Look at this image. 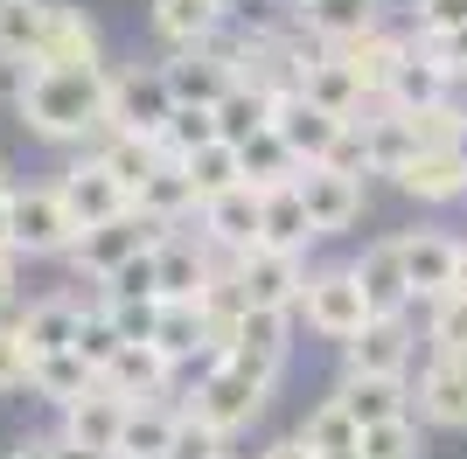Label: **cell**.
Returning <instances> with one entry per match:
<instances>
[{
	"label": "cell",
	"instance_id": "6da1fadb",
	"mask_svg": "<svg viewBox=\"0 0 467 459\" xmlns=\"http://www.w3.org/2000/svg\"><path fill=\"white\" fill-rule=\"evenodd\" d=\"M15 105H21V126L36 139H84V133L105 126L112 76L105 70H42V63H21Z\"/></svg>",
	"mask_w": 467,
	"mask_h": 459
},
{
	"label": "cell",
	"instance_id": "7a4b0ae2",
	"mask_svg": "<svg viewBox=\"0 0 467 459\" xmlns=\"http://www.w3.org/2000/svg\"><path fill=\"white\" fill-rule=\"evenodd\" d=\"M307 279L314 271L293 258V250H244V258H231V292L244 306H258V313H293V306L307 300Z\"/></svg>",
	"mask_w": 467,
	"mask_h": 459
},
{
	"label": "cell",
	"instance_id": "3957f363",
	"mask_svg": "<svg viewBox=\"0 0 467 459\" xmlns=\"http://www.w3.org/2000/svg\"><path fill=\"white\" fill-rule=\"evenodd\" d=\"M168 237H175L168 223H154V216L126 209L119 223H98V230H84V237H78V250H70V265H78L84 279H112L119 265H133L140 250H161Z\"/></svg>",
	"mask_w": 467,
	"mask_h": 459
},
{
	"label": "cell",
	"instance_id": "277c9868",
	"mask_svg": "<svg viewBox=\"0 0 467 459\" xmlns=\"http://www.w3.org/2000/svg\"><path fill=\"white\" fill-rule=\"evenodd\" d=\"M300 313H307L314 334H328V342H342V348H349L356 334L377 321L349 265H321V271H314V279H307V300H300Z\"/></svg>",
	"mask_w": 467,
	"mask_h": 459
},
{
	"label": "cell",
	"instance_id": "5b68a950",
	"mask_svg": "<svg viewBox=\"0 0 467 459\" xmlns=\"http://www.w3.org/2000/svg\"><path fill=\"white\" fill-rule=\"evenodd\" d=\"M175 118V91L161 70H119L112 76V105H105V133H133V139H154L168 133Z\"/></svg>",
	"mask_w": 467,
	"mask_h": 459
},
{
	"label": "cell",
	"instance_id": "8992f818",
	"mask_svg": "<svg viewBox=\"0 0 467 459\" xmlns=\"http://www.w3.org/2000/svg\"><path fill=\"white\" fill-rule=\"evenodd\" d=\"M78 216L63 202V189H15V258H57V250H78Z\"/></svg>",
	"mask_w": 467,
	"mask_h": 459
},
{
	"label": "cell",
	"instance_id": "52a82bcc",
	"mask_svg": "<svg viewBox=\"0 0 467 459\" xmlns=\"http://www.w3.org/2000/svg\"><path fill=\"white\" fill-rule=\"evenodd\" d=\"M189 411L210 424V432H223V439H231L237 424H252L258 411H265V382H252L244 369H231V362H216L210 376L195 382V403H189Z\"/></svg>",
	"mask_w": 467,
	"mask_h": 459
},
{
	"label": "cell",
	"instance_id": "ba28073f",
	"mask_svg": "<svg viewBox=\"0 0 467 459\" xmlns=\"http://www.w3.org/2000/svg\"><path fill=\"white\" fill-rule=\"evenodd\" d=\"M349 271H356V286H363V300H370L377 321H405V306H411V271H405V244H398V237L370 244Z\"/></svg>",
	"mask_w": 467,
	"mask_h": 459
},
{
	"label": "cell",
	"instance_id": "9c48e42d",
	"mask_svg": "<svg viewBox=\"0 0 467 459\" xmlns=\"http://www.w3.org/2000/svg\"><path fill=\"white\" fill-rule=\"evenodd\" d=\"M231 369H244L252 382H265L273 390L279 362H286V313H258V306H244L237 313V334H231V355H223Z\"/></svg>",
	"mask_w": 467,
	"mask_h": 459
},
{
	"label": "cell",
	"instance_id": "30bf717a",
	"mask_svg": "<svg viewBox=\"0 0 467 459\" xmlns=\"http://www.w3.org/2000/svg\"><path fill=\"white\" fill-rule=\"evenodd\" d=\"M126 411H133V403L112 397V390L98 382L84 403L63 411V445H70V453H91V459H112L119 453V432H126Z\"/></svg>",
	"mask_w": 467,
	"mask_h": 459
},
{
	"label": "cell",
	"instance_id": "8fae6325",
	"mask_svg": "<svg viewBox=\"0 0 467 459\" xmlns=\"http://www.w3.org/2000/svg\"><path fill=\"white\" fill-rule=\"evenodd\" d=\"M342 126H349V118L321 112V105H314V97H300V91L273 105V133L300 153V168H321V160L335 153V139H342Z\"/></svg>",
	"mask_w": 467,
	"mask_h": 459
},
{
	"label": "cell",
	"instance_id": "7c38bea8",
	"mask_svg": "<svg viewBox=\"0 0 467 459\" xmlns=\"http://www.w3.org/2000/svg\"><path fill=\"white\" fill-rule=\"evenodd\" d=\"M154 265H161V300H175V306H202L216 286H231V279H216L210 244H195V237H168L154 250Z\"/></svg>",
	"mask_w": 467,
	"mask_h": 459
},
{
	"label": "cell",
	"instance_id": "4fadbf2b",
	"mask_svg": "<svg viewBox=\"0 0 467 459\" xmlns=\"http://www.w3.org/2000/svg\"><path fill=\"white\" fill-rule=\"evenodd\" d=\"M57 189H63V202H70V216H78V230L119 223V216L133 209V195H126V189H119V181H112V168H105L98 153H91V160H78V168L63 174Z\"/></svg>",
	"mask_w": 467,
	"mask_h": 459
},
{
	"label": "cell",
	"instance_id": "5bb4252c",
	"mask_svg": "<svg viewBox=\"0 0 467 459\" xmlns=\"http://www.w3.org/2000/svg\"><path fill=\"white\" fill-rule=\"evenodd\" d=\"M161 76H168L175 105H202V112H216V105L237 91V70L216 56V49H175V56L161 63Z\"/></svg>",
	"mask_w": 467,
	"mask_h": 459
},
{
	"label": "cell",
	"instance_id": "9a60e30c",
	"mask_svg": "<svg viewBox=\"0 0 467 459\" xmlns=\"http://www.w3.org/2000/svg\"><path fill=\"white\" fill-rule=\"evenodd\" d=\"M293 189L307 202L314 237H335V230H349L356 216H363V181H349V174H335V168H300Z\"/></svg>",
	"mask_w": 467,
	"mask_h": 459
},
{
	"label": "cell",
	"instance_id": "2e32d148",
	"mask_svg": "<svg viewBox=\"0 0 467 459\" xmlns=\"http://www.w3.org/2000/svg\"><path fill=\"white\" fill-rule=\"evenodd\" d=\"M405 244V271H411V300H447L453 292V271H461V244H453L447 230H411L398 237Z\"/></svg>",
	"mask_w": 467,
	"mask_h": 459
},
{
	"label": "cell",
	"instance_id": "e0dca14e",
	"mask_svg": "<svg viewBox=\"0 0 467 459\" xmlns=\"http://www.w3.org/2000/svg\"><path fill=\"white\" fill-rule=\"evenodd\" d=\"M411 334L405 321H370L342 355H349V376H370V382H405V362H411Z\"/></svg>",
	"mask_w": 467,
	"mask_h": 459
},
{
	"label": "cell",
	"instance_id": "ac0fdd59",
	"mask_svg": "<svg viewBox=\"0 0 467 459\" xmlns=\"http://www.w3.org/2000/svg\"><path fill=\"white\" fill-rule=\"evenodd\" d=\"M78 327H84V306L70 300V292H49V300H36L15 321V334H21V348H28V362H42V355H70V348H78Z\"/></svg>",
	"mask_w": 467,
	"mask_h": 459
},
{
	"label": "cell",
	"instance_id": "d6986e66",
	"mask_svg": "<svg viewBox=\"0 0 467 459\" xmlns=\"http://www.w3.org/2000/svg\"><path fill=\"white\" fill-rule=\"evenodd\" d=\"M258 216H265V195H258V189H231V195H216V202H202V230H210V244L231 250V258L258 250Z\"/></svg>",
	"mask_w": 467,
	"mask_h": 459
},
{
	"label": "cell",
	"instance_id": "ffe728a7",
	"mask_svg": "<svg viewBox=\"0 0 467 459\" xmlns=\"http://www.w3.org/2000/svg\"><path fill=\"white\" fill-rule=\"evenodd\" d=\"M447 84L453 76L426 56V42H411V56L398 63V76H390V91H384V112L419 118V112H432V105H447Z\"/></svg>",
	"mask_w": 467,
	"mask_h": 459
},
{
	"label": "cell",
	"instance_id": "44dd1931",
	"mask_svg": "<svg viewBox=\"0 0 467 459\" xmlns=\"http://www.w3.org/2000/svg\"><path fill=\"white\" fill-rule=\"evenodd\" d=\"M419 418L440 424V432H461L467 424V362L453 355H432L426 376H419Z\"/></svg>",
	"mask_w": 467,
	"mask_h": 459
},
{
	"label": "cell",
	"instance_id": "7402d4cb",
	"mask_svg": "<svg viewBox=\"0 0 467 459\" xmlns=\"http://www.w3.org/2000/svg\"><path fill=\"white\" fill-rule=\"evenodd\" d=\"M168 376H175V362H168L154 342H133L112 369H105V390H112V397H126V403H154L161 390H168Z\"/></svg>",
	"mask_w": 467,
	"mask_h": 459
},
{
	"label": "cell",
	"instance_id": "603a6c76",
	"mask_svg": "<svg viewBox=\"0 0 467 459\" xmlns=\"http://www.w3.org/2000/svg\"><path fill=\"white\" fill-rule=\"evenodd\" d=\"M42 70H98V21L84 7H57L49 42H42Z\"/></svg>",
	"mask_w": 467,
	"mask_h": 459
},
{
	"label": "cell",
	"instance_id": "cb8c5ba5",
	"mask_svg": "<svg viewBox=\"0 0 467 459\" xmlns=\"http://www.w3.org/2000/svg\"><path fill=\"white\" fill-rule=\"evenodd\" d=\"M216 300V292H210ZM210 300L202 306H175L161 300V321H154V348L168 355V362H195V355H210ZM216 362V355H210Z\"/></svg>",
	"mask_w": 467,
	"mask_h": 459
},
{
	"label": "cell",
	"instance_id": "d4e9b609",
	"mask_svg": "<svg viewBox=\"0 0 467 459\" xmlns=\"http://www.w3.org/2000/svg\"><path fill=\"white\" fill-rule=\"evenodd\" d=\"M49 21H57V0H0V56L36 63L49 42Z\"/></svg>",
	"mask_w": 467,
	"mask_h": 459
},
{
	"label": "cell",
	"instance_id": "484cf974",
	"mask_svg": "<svg viewBox=\"0 0 467 459\" xmlns=\"http://www.w3.org/2000/svg\"><path fill=\"white\" fill-rule=\"evenodd\" d=\"M300 97H314V105H321V112H335V118H363V84H356V70L342 56H335V49H321V56L307 63V84H300Z\"/></svg>",
	"mask_w": 467,
	"mask_h": 459
},
{
	"label": "cell",
	"instance_id": "4316f807",
	"mask_svg": "<svg viewBox=\"0 0 467 459\" xmlns=\"http://www.w3.org/2000/svg\"><path fill=\"white\" fill-rule=\"evenodd\" d=\"M154 28L175 49H210L223 36V0H154Z\"/></svg>",
	"mask_w": 467,
	"mask_h": 459
},
{
	"label": "cell",
	"instance_id": "83f0119b",
	"mask_svg": "<svg viewBox=\"0 0 467 459\" xmlns=\"http://www.w3.org/2000/svg\"><path fill=\"white\" fill-rule=\"evenodd\" d=\"M335 56H342V63L356 70L363 97H384V91H390V76H398V63L411 56V42H405V36H384V28H377V36L349 42V49H335Z\"/></svg>",
	"mask_w": 467,
	"mask_h": 459
},
{
	"label": "cell",
	"instance_id": "f1b7e54d",
	"mask_svg": "<svg viewBox=\"0 0 467 459\" xmlns=\"http://www.w3.org/2000/svg\"><path fill=\"white\" fill-rule=\"evenodd\" d=\"M335 403L356 418V432H377V424H398L405 418V382H370V376H342Z\"/></svg>",
	"mask_w": 467,
	"mask_h": 459
},
{
	"label": "cell",
	"instance_id": "f546056e",
	"mask_svg": "<svg viewBox=\"0 0 467 459\" xmlns=\"http://www.w3.org/2000/svg\"><path fill=\"white\" fill-rule=\"evenodd\" d=\"M237 160H244V189H258V195L293 189V181H300V153H293L279 133H258V139H244V147H237Z\"/></svg>",
	"mask_w": 467,
	"mask_h": 459
},
{
	"label": "cell",
	"instance_id": "4dcf8cb0",
	"mask_svg": "<svg viewBox=\"0 0 467 459\" xmlns=\"http://www.w3.org/2000/svg\"><path fill=\"white\" fill-rule=\"evenodd\" d=\"M175 424H182V411H168V403H133V411H126V432H119V453H112V459H168V445H175Z\"/></svg>",
	"mask_w": 467,
	"mask_h": 459
},
{
	"label": "cell",
	"instance_id": "1f68e13d",
	"mask_svg": "<svg viewBox=\"0 0 467 459\" xmlns=\"http://www.w3.org/2000/svg\"><path fill=\"white\" fill-rule=\"evenodd\" d=\"M98 160L112 168V181H119V189H126V195H133V202H140V189H147V181H154V174L168 168L154 139H133V133H105V147H98Z\"/></svg>",
	"mask_w": 467,
	"mask_h": 459
},
{
	"label": "cell",
	"instance_id": "d6a6232c",
	"mask_svg": "<svg viewBox=\"0 0 467 459\" xmlns=\"http://www.w3.org/2000/svg\"><path fill=\"white\" fill-rule=\"evenodd\" d=\"M307 28L328 42V49H349V42L377 36V0H314Z\"/></svg>",
	"mask_w": 467,
	"mask_h": 459
},
{
	"label": "cell",
	"instance_id": "836d02e7",
	"mask_svg": "<svg viewBox=\"0 0 467 459\" xmlns=\"http://www.w3.org/2000/svg\"><path fill=\"white\" fill-rule=\"evenodd\" d=\"M307 237H314V223H307L300 189H273V195H265V216H258V244H265V250H293V258H300Z\"/></svg>",
	"mask_w": 467,
	"mask_h": 459
},
{
	"label": "cell",
	"instance_id": "e575fe53",
	"mask_svg": "<svg viewBox=\"0 0 467 459\" xmlns=\"http://www.w3.org/2000/svg\"><path fill=\"white\" fill-rule=\"evenodd\" d=\"M28 390L70 411V403H84V397H91V390H98V376H91V369H84V355H78V348H70V355H42V362L28 369Z\"/></svg>",
	"mask_w": 467,
	"mask_h": 459
},
{
	"label": "cell",
	"instance_id": "d590c367",
	"mask_svg": "<svg viewBox=\"0 0 467 459\" xmlns=\"http://www.w3.org/2000/svg\"><path fill=\"white\" fill-rule=\"evenodd\" d=\"M370 126V174H398L419 160V133H411V118L405 112H377V118H363Z\"/></svg>",
	"mask_w": 467,
	"mask_h": 459
},
{
	"label": "cell",
	"instance_id": "8d00e7d4",
	"mask_svg": "<svg viewBox=\"0 0 467 459\" xmlns=\"http://www.w3.org/2000/svg\"><path fill=\"white\" fill-rule=\"evenodd\" d=\"M398 189L419 195V202H453V195H467V168H461V153H419L398 174Z\"/></svg>",
	"mask_w": 467,
	"mask_h": 459
},
{
	"label": "cell",
	"instance_id": "74e56055",
	"mask_svg": "<svg viewBox=\"0 0 467 459\" xmlns=\"http://www.w3.org/2000/svg\"><path fill=\"white\" fill-rule=\"evenodd\" d=\"M182 174L195 181V202H216V195L244 189V160H237V147H231V139H216V147L189 153V160H182Z\"/></svg>",
	"mask_w": 467,
	"mask_h": 459
},
{
	"label": "cell",
	"instance_id": "f35d334b",
	"mask_svg": "<svg viewBox=\"0 0 467 459\" xmlns=\"http://www.w3.org/2000/svg\"><path fill=\"white\" fill-rule=\"evenodd\" d=\"M133 209H140V216H154V223H168V230H175L182 216H189V209H202V202H195V181H189V174L175 168V160H168V168H161L154 181H147V189H140V202H133Z\"/></svg>",
	"mask_w": 467,
	"mask_h": 459
},
{
	"label": "cell",
	"instance_id": "ab89813d",
	"mask_svg": "<svg viewBox=\"0 0 467 459\" xmlns=\"http://www.w3.org/2000/svg\"><path fill=\"white\" fill-rule=\"evenodd\" d=\"M216 133L231 139V147H244V139H258V133H273V97H258V91H244V84H237V91L216 105Z\"/></svg>",
	"mask_w": 467,
	"mask_h": 459
},
{
	"label": "cell",
	"instance_id": "60d3db41",
	"mask_svg": "<svg viewBox=\"0 0 467 459\" xmlns=\"http://www.w3.org/2000/svg\"><path fill=\"white\" fill-rule=\"evenodd\" d=\"M216 112H202V105H175V118H168V133H161V160H189V153H202V147H216Z\"/></svg>",
	"mask_w": 467,
	"mask_h": 459
},
{
	"label": "cell",
	"instance_id": "b9f144b4",
	"mask_svg": "<svg viewBox=\"0 0 467 459\" xmlns=\"http://www.w3.org/2000/svg\"><path fill=\"white\" fill-rule=\"evenodd\" d=\"M300 439H307L314 453L328 459V453H356V445H363V432H356V418L328 397V403H314V418L300 424Z\"/></svg>",
	"mask_w": 467,
	"mask_h": 459
},
{
	"label": "cell",
	"instance_id": "7bdbcfd3",
	"mask_svg": "<svg viewBox=\"0 0 467 459\" xmlns=\"http://www.w3.org/2000/svg\"><path fill=\"white\" fill-rule=\"evenodd\" d=\"M126 348H133V342L112 327V313H84V327H78V355H84V369H91L98 382H105V369H112Z\"/></svg>",
	"mask_w": 467,
	"mask_h": 459
},
{
	"label": "cell",
	"instance_id": "ee69618b",
	"mask_svg": "<svg viewBox=\"0 0 467 459\" xmlns=\"http://www.w3.org/2000/svg\"><path fill=\"white\" fill-rule=\"evenodd\" d=\"M426 342H432V355H453V362H467V292H447V300L432 306Z\"/></svg>",
	"mask_w": 467,
	"mask_h": 459
},
{
	"label": "cell",
	"instance_id": "f6af8a7d",
	"mask_svg": "<svg viewBox=\"0 0 467 459\" xmlns=\"http://www.w3.org/2000/svg\"><path fill=\"white\" fill-rule=\"evenodd\" d=\"M363 459H426V439H419V424L398 418V424H377V432H363V445H356Z\"/></svg>",
	"mask_w": 467,
	"mask_h": 459
},
{
	"label": "cell",
	"instance_id": "bcb514c9",
	"mask_svg": "<svg viewBox=\"0 0 467 459\" xmlns=\"http://www.w3.org/2000/svg\"><path fill=\"white\" fill-rule=\"evenodd\" d=\"M105 292H112V300H161V265H154V250H140L133 265H119L112 279H105Z\"/></svg>",
	"mask_w": 467,
	"mask_h": 459
},
{
	"label": "cell",
	"instance_id": "7dc6e473",
	"mask_svg": "<svg viewBox=\"0 0 467 459\" xmlns=\"http://www.w3.org/2000/svg\"><path fill=\"white\" fill-rule=\"evenodd\" d=\"M321 168H335V174H349V181H363L370 174V126L356 118V126H342V139H335V153L321 160Z\"/></svg>",
	"mask_w": 467,
	"mask_h": 459
},
{
	"label": "cell",
	"instance_id": "c3c4849f",
	"mask_svg": "<svg viewBox=\"0 0 467 459\" xmlns=\"http://www.w3.org/2000/svg\"><path fill=\"white\" fill-rule=\"evenodd\" d=\"M168 459H223V432H210V424L195 418V411H182V424H175V445H168Z\"/></svg>",
	"mask_w": 467,
	"mask_h": 459
},
{
	"label": "cell",
	"instance_id": "681fc988",
	"mask_svg": "<svg viewBox=\"0 0 467 459\" xmlns=\"http://www.w3.org/2000/svg\"><path fill=\"white\" fill-rule=\"evenodd\" d=\"M105 313H112V327L126 334V342H154L161 300H105Z\"/></svg>",
	"mask_w": 467,
	"mask_h": 459
},
{
	"label": "cell",
	"instance_id": "f907efd6",
	"mask_svg": "<svg viewBox=\"0 0 467 459\" xmlns=\"http://www.w3.org/2000/svg\"><path fill=\"white\" fill-rule=\"evenodd\" d=\"M28 348H21V334L15 327H0V397H7V390H21V382H28Z\"/></svg>",
	"mask_w": 467,
	"mask_h": 459
},
{
	"label": "cell",
	"instance_id": "816d5d0a",
	"mask_svg": "<svg viewBox=\"0 0 467 459\" xmlns=\"http://www.w3.org/2000/svg\"><path fill=\"white\" fill-rule=\"evenodd\" d=\"M467 28V0H419V36H453Z\"/></svg>",
	"mask_w": 467,
	"mask_h": 459
},
{
	"label": "cell",
	"instance_id": "f5cc1de1",
	"mask_svg": "<svg viewBox=\"0 0 467 459\" xmlns=\"http://www.w3.org/2000/svg\"><path fill=\"white\" fill-rule=\"evenodd\" d=\"M419 42H426V56L447 76H467V28H453V36H419Z\"/></svg>",
	"mask_w": 467,
	"mask_h": 459
},
{
	"label": "cell",
	"instance_id": "db71d44e",
	"mask_svg": "<svg viewBox=\"0 0 467 459\" xmlns=\"http://www.w3.org/2000/svg\"><path fill=\"white\" fill-rule=\"evenodd\" d=\"M258 459H321V453H314V445H307V439H300V432H293V439H279V445H265V453H258Z\"/></svg>",
	"mask_w": 467,
	"mask_h": 459
},
{
	"label": "cell",
	"instance_id": "11a10c76",
	"mask_svg": "<svg viewBox=\"0 0 467 459\" xmlns=\"http://www.w3.org/2000/svg\"><path fill=\"white\" fill-rule=\"evenodd\" d=\"M7 459H63V439H21Z\"/></svg>",
	"mask_w": 467,
	"mask_h": 459
},
{
	"label": "cell",
	"instance_id": "9f6ffc18",
	"mask_svg": "<svg viewBox=\"0 0 467 459\" xmlns=\"http://www.w3.org/2000/svg\"><path fill=\"white\" fill-rule=\"evenodd\" d=\"M0 258H15V195H0Z\"/></svg>",
	"mask_w": 467,
	"mask_h": 459
},
{
	"label": "cell",
	"instance_id": "6f0895ef",
	"mask_svg": "<svg viewBox=\"0 0 467 459\" xmlns=\"http://www.w3.org/2000/svg\"><path fill=\"white\" fill-rule=\"evenodd\" d=\"M15 300V258H0V306Z\"/></svg>",
	"mask_w": 467,
	"mask_h": 459
},
{
	"label": "cell",
	"instance_id": "680465c9",
	"mask_svg": "<svg viewBox=\"0 0 467 459\" xmlns=\"http://www.w3.org/2000/svg\"><path fill=\"white\" fill-rule=\"evenodd\" d=\"M453 292H467V244H461V271H453Z\"/></svg>",
	"mask_w": 467,
	"mask_h": 459
},
{
	"label": "cell",
	"instance_id": "91938a15",
	"mask_svg": "<svg viewBox=\"0 0 467 459\" xmlns=\"http://www.w3.org/2000/svg\"><path fill=\"white\" fill-rule=\"evenodd\" d=\"M0 195H15V181H7V160H0Z\"/></svg>",
	"mask_w": 467,
	"mask_h": 459
},
{
	"label": "cell",
	"instance_id": "94428289",
	"mask_svg": "<svg viewBox=\"0 0 467 459\" xmlns=\"http://www.w3.org/2000/svg\"><path fill=\"white\" fill-rule=\"evenodd\" d=\"M453 153H461V168H467V126H461V147H453Z\"/></svg>",
	"mask_w": 467,
	"mask_h": 459
},
{
	"label": "cell",
	"instance_id": "6125c7cd",
	"mask_svg": "<svg viewBox=\"0 0 467 459\" xmlns=\"http://www.w3.org/2000/svg\"><path fill=\"white\" fill-rule=\"evenodd\" d=\"M328 459H363V453H328Z\"/></svg>",
	"mask_w": 467,
	"mask_h": 459
},
{
	"label": "cell",
	"instance_id": "be15d7a7",
	"mask_svg": "<svg viewBox=\"0 0 467 459\" xmlns=\"http://www.w3.org/2000/svg\"><path fill=\"white\" fill-rule=\"evenodd\" d=\"M300 7H314V0H300Z\"/></svg>",
	"mask_w": 467,
	"mask_h": 459
},
{
	"label": "cell",
	"instance_id": "e7e4bbea",
	"mask_svg": "<svg viewBox=\"0 0 467 459\" xmlns=\"http://www.w3.org/2000/svg\"><path fill=\"white\" fill-rule=\"evenodd\" d=\"M223 7H231V0H223Z\"/></svg>",
	"mask_w": 467,
	"mask_h": 459
}]
</instances>
